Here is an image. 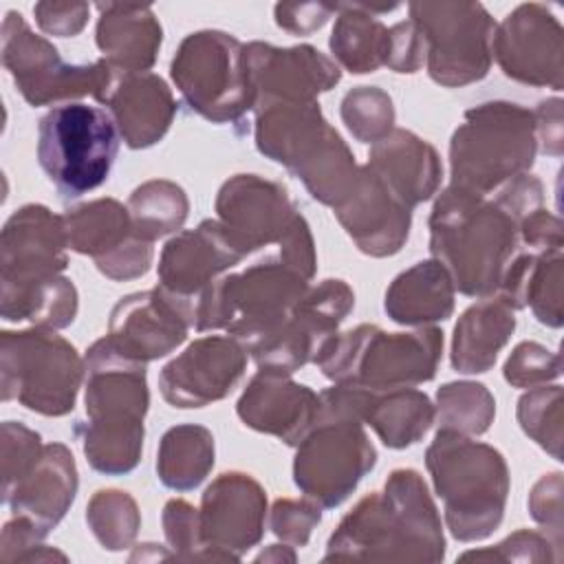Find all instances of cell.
I'll return each mask as SVG.
<instances>
[{
  "instance_id": "cell-1",
  "label": "cell",
  "mask_w": 564,
  "mask_h": 564,
  "mask_svg": "<svg viewBox=\"0 0 564 564\" xmlns=\"http://www.w3.org/2000/svg\"><path fill=\"white\" fill-rule=\"evenodd\" d=\"M445 538L425 480L414 469H394L383 491L364 496L328 538L330 560L441 562Z\"/></svg>"
},
{
  "instance_id": "cell-2",
  "label": "cell",
  "mask_w": 564,
  "mask_h": 564,
  "mask_svg": "<svg viewBox=\"0 0 564 564\" xmlns=\"http://www.w3.org/2000/svg\"><path fill=\"white\" fill-rule=\"evenodd\" d=\"M518 242V220L496 200L456 185L438 194L430 216V251L460 293L494 295Z\"/></svg>"
},
{
  "instance_id": "cell-3",
  "label": "cell",
  "mask_w": 564,
  "mask_h": 564,
  "mask_svg": "<svg viewBox=\"0 0 564 564\" xmlns=\"http://www.w3.org/2000/svg\"><path fill=\"white\" fill-rule=\"evenodd\" d=\"M86 423H77L93 469L119 476L137 467L143 447V419L150 405L145 364L117 352L106 337L86 357Z\"/></svg>"
},
{
  "instance_id": "cell-4",
  "label": "cell",
  "mask_w": 564,
  "mask_h": 564,
  "mask_svg": "<svg viewBox=\"0 0 564 564\" xmlns=\"http://www.w3.org/2000/svg\"><path fill=\"white\" fill-rule=\"evenodd\" d=\"M258 150L297 176L311 196L339 207L359 185L361 165L317 101H278L256 108Z\"/></svg>"
},
{
  "instance_id": "cell-5",
  "label": "cell",
  "mask_w": 564,
  "mask_h": 564,
  "mask_svg": "<svg viewBox=\"0 0 564 564\" xmlns=\"http://www.w3.org/2000/svg\"><path fill=\"white\" fill-rule=\"evenodd\" d=\"M425 465L456 540H482L498 529L509 494V469L496 447L438 430L425 452Z\"/></svg>"
},
{
  "instance_id": "cell-6",
  "label": "cell",
  "mask_w": 564,
  "mask_h": 564,
  "mask_svg": "<svg viewBox=\"0 0 564 564\" xmlns=\"http://www.w3.org/2000/svg\"><path fill=\"white\" fill-rule=\"evenodd\" d=\"M377 449L359 416V388L339 386L319 392V410L308 434L297 443L295 485L324 509L341 505L375 467Z\"/></svg>"
},
{
  "instance_id": "cell-7",
  "label": "cell",
  "mask_w": 564,
  "mask_h": 564,
  "mask_svg": "<svg viewBox=\"0 0 564 564\" xmlns=\"http://www.w3.org/2000/svg\"><path fill=\"white\" fill-rule=\"evenodd\" d=\"M443 333L421 326L412 333H386L375 324L335 333L317 352L315 364L330 381L368 390L412 388L436 375Z\"/></svg>"
},
{
  "instance_id": "cell-8",
  "label": "cell",
  "mask_w": 564,
  "mask_h": 564,
  "mask_svg": "<svg viewBox=\"0 0 564 564\" xmlns=\"http://www.w3.org/2000/svg\"><path fill=\"white\" fill-rule=\"evenodd\" d=\"M538 152L533 112L511 101H487L465 112L449 143V170L456 187L487 196L524 174Z\"/></svg>"
},
{
  "instance_id": "cell-9",
  "label": "cell",
  "mask_w": 564,
  "mask_h": 564,
  "mask_svg": "<svg viewBox=\"0 0 564 564\" xmlns=\"http://www.w3.org/2000/svg\"><path fill=\"white\" fill-rule=\"evenodd\" d=\"M119 130L104 108L68 101L51 108L37 126V161L66 198L99 187L117 159Z\"/></svg>"
},
{
  "instance_id": "cell-10",
  "label": "cell",
  "mask_w": 564,
  "mask_h": 564,
  "mask_svg": "<svg viewBox=\"0 0 564 564\" xmlns=\"http://www.w3.org/2000/svg\"><path fill=\"white\" fill-rule=\"evenodd\" d=\"M86 366L75 346L51 328H31L0 337V386L4 401L62 416L73 410Z\"/></svg>"
},
{
  "instance_id": "cell-11",
  "label": "cell",
  "mask_w": 564,
  "mask_h": 564,
  "mask_svg": "<svg viewBox=\"0 0 564 564\" xmlns=\"http://www.w3.org/2000/svg\"><path fill=\"white\" fill-rule=\"evenodd\" d=\"M170 73L189 108L212 123H234L253 110L245 44L225 31L189 33Z\"/></svg>"
},
{
  "instance_id": "cell-12",
  "label": "cell",
  "mask_w": 564,
  "mask_h": 564,
  "mask_svg": "<svg viewBox=\"0 0 564 564\" xmlns=\"http://www.w3.org/2000/svg\"><path fill=\"white\" fill-rule=\"evenodd\" d=\"M0 40L2 64L31 106H62L86 95L106 104L119 77L106 59L66 64L57 48L46 37L35 35L15 11L4 15Z\"/></svg>"
},
{
  "instance_id": "cell-13",
  "label": "cell",
  "mask_w": 564,
  "mask_h": 564,
  "mask_svg": "<svg viewBox=\"0 0 564 564\" xmlns=\"http://www.w3.org/2000/svg\"><path fill=\"white\" fill-rule=\"evenodd\" d=\"M408 9L423 35L425 66L436 84L467 86L489 73L496 22L480 2H410Z\"/></svg>"
},
{
  "instance_id": "cell-14",
  "label": "cell",
  "mask_w": 564,
  "mask_h": 564,
  "mask_svg": "<svg viewBox=\"0 0 564 564\" xmlns=\"http://www.w3.org/2000/svg\"><path fill=\"white\" fill-rule=\"evenodd\" d=\"M68 247L90 256L97 269L117 282L143 275L152 264V242L137 236L128 207L115 198H97L62 214Z\"/></svg>"
},
{
  "instance_id": "cell-15",
  "label": "cell",
  "mask_w": 564,
  "mask_h": 564,
  "mask_svg": "<svg viewBox=\"0 0 564 564\" xmlns=\"http://www.w3.org/2000/svg\"><path fill=\"white\" fill-rule=\"evenodd\" d=\"M64 218L44 205L20 207L2 229L0 238V300H11L42 284L68 264Z\"/></svg>"
},
{
  "instance_id": "cell-16",
  "label": "cell",
  "mask_w": 564,
  "mask_h": 564,
  "mask_svg": "<svg viewBox=\"0 0 564 564\" xmlns=\"http://www.w3.org/2000/svg\"><path fill=\"white\" fill-rule=\"evenodd\" d=\"M216 212L220 227L242 256L271 242L282 247L304 220L289 192L258 174H236L225 181L216 196Z\"/></svg>"
},
{
  "instance_id": "cell-17",
  "label": "cell",
  "mask_w": 564,
  "mask_h": 564,
  "mask_svg": "<svg viewBox=\"0 0 564 564\" xmlns=\"http://www.w3.org/2000/svg\"><path fill=\"white\" fill-rule=\"evenodd\" d=\"M562 37L564 31L553 11L546 4L527 2L496 26L491 57L516 82L562 90Z\"/></svg>"
},
{
  "instance_id": "cell-18",
  "label": "cell",
  "mask_w": 564,
  "mask_h": 564,
  "mask_svg": "<svg viewBox=\"0 0 564 564\" xmlns=\"http://www.w3.org/2000/svg\"><path fill=\"white\" fill-rule=\"evenodd\" d=\"M267 494L242 471L220 474L203 494L198 522L207 560H240L264 533Z\"/></svg>"
},
{
  "instance_id": "cell-19",
  "label": "cell",
  "mask_w": 564,
  "mask_h": 564,
  "mask_svg": "<svg viewBox=\"0 0 564 564\" xmlns=\"http://www.w3.org/2000/svg\"><path fill=\"white\" fill-rule=\"evenodd\" d=\"M245 366L247 350L231 335L198 337L163 366L159 388L174 408H203L227 397Z\"/></svg>"
},
{
  "instance_id": "cell-20",
  "label": "cell",
  "mask_w": 564,
  "mask_h": 564,
  "mask_svg": "<svg viewBox=\"0 0 564 564\" xmlns=\"http://www.w3.org/2000/svg\"><path fill=\"white\" fill-rule=\"evenodd\" d=\"M253 110L278 101H315L339 79V66L311 44L280 48L264 42L245 44Z\"/></svg>"
},
{
  "instance_id": "cell-21",
  "label": "cell",
  "mask_w": 564,
  "mask_h": 564,
  "mask_svg": "<svg viewBox=\"0 0 564 564\" xmlns=\"http://www.w3.org/2000/svg\"><path fill=\"white\" fill-rule=\"evenodd\" d=\"M189 328L185 308L156 286L130 293L115 304L106 339L123 357L148 364L181 346Z\"/></svg>"
},
{
  "instance_id": "cell-22",
  "label": "cell",
  "mask_w": 564,
  "mask_h": 564,
  "mask_svg": "<svg viewBox=\"0 0 564 564\" xmlns=\"http://www.w3.org/2000/svg\"><path fill=\"white\" fill-rule=\"evenodd\" d=\"M242 258L218 220H203L167 240L159 258V286L185 308L192 324V304L200 291Z\"/></svg>"
},
{
  "instance_id": "cell-23",
  "label": "cell",
  "mask_w": 564,
  "mask_h": 564,
  "mask_svg": "<svg viewBox=\"0 0 564 564\" xmlns=\"http://www.w3.org/2000/svg\"><path fill=\"white\" fill-rule=\"evenodd\" d=\"M335 216L357 249L372 258L394 256L408 240L412 223V209L368 165H361L357 189L335 207Z\"/></svg>"
},
{
  "instance_id": "cell-24",
  "label": "cell",
  "mask_w": 564,
  "mask_h": 564,
  "mask_svg": "<svg viewBox=\"0 0 564 564\" xmlns=\"http://www.w3.org/2000/svg\"><path fill=\"white\" fill-rule=\"evenodd\" d=\"M236 410L247 427L297 447L317 419L319 394L295 383L291 375L260 370L247 383Z\"/></svg>"
},
{
  "instance_id": "cell-25",
  "label": "cell",
  "mask_w": 564,
  "mask_h": 564,
  "mask_svg": "<svg viewBox=\"0 0 564 564\" xmlns=\"http://www.w3.org/2000/svg\"><path fill=\"white\" fill-rule=\"evenodd\" d=\"M77 494V467L62 443L44 445L37 463L2 491L13 516L31 522L44 538L64 518Z\"/></svg>"
},
{
  "instance_id": "cell-26",
  "label": "cell",
  "mask_w": 564,
  "mask_h": 564,
  "mask_svg": "<svg viewBox=\"0 0 564 564\" xmlns=\"http://www.w3.org/2000/svg\"><path fill=\"white\" fill-rule=\"evenodd\" d=\"M366 165L410 209L436 194L443 176L436 150L414 132L401 128L372 143Z\"/></svg>"
},
{
  "instance_id": "cell-27",
  "label": "cell",
  "mask_w": 564,
  "mask_h": 564,
  "mask_svg": "<svg viewBox=\"0 0 564 564\" xmlns=\"http://www.w3.org/2000/svg\"><path fill=\"white\" fill-rule=\"evenodd\" d=\"M106 106H110L119 137L134 150L161 141L176 115L172 90L154 73L119 75Z\"/></svg>"
},
{
  "instance_id": "cell-28",
  "label": "cell",
  "mask_w": 564,
  "mask_h": 564,
  "mask_svg": "<svg viewBox=\"0 0 564 564\" xmlns=\"http://www.w3.org/2000/svg\"><path fill=\"white\" fill-rule=\"evenodd\" d=\"M97 46L117 73H145L161 48L163 29L148 4L99 2Z\"/></svg>"
},
{
  "instance_id": "cell-29",
  "label": "cell",
  "mask_w": 564,
  "mask_h": 564,
  "mask_svg": "<svg viewBox=\"0 0 564 564\" xmlns=\"http://www.w3.org/2000/svg\"><path fill=\"white\" fill-rule=\"evenodd\" d=\"M562 249L516 253L498 291L494 293L513 311L531 306L535 319L562 326Z\"/></svg>"
},
{
  "instance_id": "cell-30",
  "label": "cell",
  "mask_w": 564,
  "mask_h": 564,
  "mask_svg": "<svg viewBox=\"0 0 564 564\" xmlns=\"http://www.w3.org/2000/svg\"><path fill=\"white\" fill-rule=\"evenodd\" d=\"M386 313L405 326L443 322L454 311V282L438 260H423L399 273L386 291Z\"/></svg>"
},
{
  "instance_id": "cell-31",
  "label": "cell",
  "mask_w": 564,
  "mask_h": 564,
  "mask_svg": "<svg viewBox=\"0 0 564 564\" xmlns=\"http://www.w3.org/2000/svg\"><path fill=\"white\" fill-rule=\"evenodd\" d=\"M516 328L513 308L489 295L469 306L454 326L452 366L463 375L487 372Z\"/></svg>"
},
{
  "instance_id": "cell-32",
  "label": "cell",
  "mask_w": 564,
  "mask_h": 564,
  "mask_svg": "<svg viewBox=\"0 0 564 564\" xmlns=\"http://www.w3.org/2000/svg\"><path fill=\"white\" fill-rule=\"evenodd\" d=\"M359 416L383 445L403 449L425 436L434 423V405L425 392L414 388H359Z\"/></svg>"
},
{
  "instance_id": "cell-33",
  "label": "cell",
  "mask_w": 564,
  "mask_h": 564,
  "mask_svg": "<svg viewBox=\"0 0 564 564\" xmlns=\"http://www.w3.org/2000/svg\"><path fill=\"white\" fill-rule=\"evenodd\" d=\"M397 4L375 7L361 2L337 4V22L330 33V51L350 73H372L386 66L390 51V29L377 20V13L394 11Z\"/></svg>"
},
{
  "instance_id": "cell-34",
  "label": "cell",
  "mask_w": 564,
  "mask_h": 564,
  "mask_svg": "<svg viewBox=\"0 0 564 564\" xmlns=\"http://www.w3.org/2000/svg\"><path fill=\"white\" fill-rule=\"evenodd\" d=\"M214 467V436L207 427L183 423L170 427L159 445V480L176 491L198 487Z\"/></svg>"
},
{
  "instance_id": "cell-35",
  "label": "cell",
  "mask_w": 564,
  "mask_h": 564,
  "mask_svg": "<svg viewBox=\"0 0 564 564\" xmlns=\"http://www.w3.org/2000/svg\"><path fill=\"white\" fill-rule=\"evenodd\" d=\"M128 214L137 236L154 242L183 227L187 218V196L181 185L163 178L145 181L128 200Z\"/></svg>"
},
{
  "instance_id": "cell-36",
  "label": "cell",
  "mask_w": 564,
  "mask_h": 564,
  "mask_svg": "<svg viewBox=\"0 0 564 564\" xmlns=\"http://www.w3.org/2000/svg\"><path fill=\"white\" fill-rule=\"evenodd\" d=\"M7 322L29 319L40 328H64L77 315V289L64 275H55L29 291L0 302Z\"/></svg>"
},
{
  "instance_id": "cell-37",
  "label": "cell",
  "mask_w": 564,
  "mask_h": 564,
  "mask_svg": "<svg viewBox=\"0 0 564 564\" xmlns=\"http://www.w3.org/2000/svg\"><path fill=\"white\" fill-rule=\"evenodd\" d=\"M355 306V293L344 280H324L317 286H308L300 302L293 306V322L308 335L315 346V357L319 348L337 333V326ZM315 361V359H313Z\"/></svg>"
},
{
  "instance_id": "cell-38",
  "label": "cell",
  "mask_w": 564,
  "mask_h": 564,
  "mask_svg": "<svg viewBox=\"0 0 564 564\" xmlns=\"http://www.w3.org/2000/svg\"><path fill=\"white\" fill-rule=\"evenodd\" d=\"M438 430H452L467 436H478L489 430L496 401L491 392L476 381H452L436 392Z\"/></svg>"
},
{
  "instance_id": "cell-39",
  "label": "cell",
  "mask_w": 564,
  "mask_h": 564,
  "mask_svg": "<svg viewBox=\"0 0 564 564\" xmlns=\"http://www.w3.org/2000/svg\"><path fill=\"white\" fill-rule=\"evenodd\" d=\"M86 520L99 544L108 551L128 549L141 527L137 502L119 489H99L86 507Z\"/></svg>"
},
{
  "instance_id": "cell-40",
  "label": "cell",
  "mask_w": 564,
  "mask_h": 564,
  "mask_svg": "<svg viewBox=\"0 0 564 564\" xmlns=\"http://www.w3.org/2000/svg\"><path fill=\"white\" fill-rule=\"evenodd\" d=\"M518 423L555 460H562V386L531 388L518 401Z\"/></svg>"
},
{
  "instance_id": "cell-41",
  "label": "cell",
  "mask_w": 564,
  "mask_h": 564,
  "mask_svg": "<svg viewBox=\"0 0 564 564\" xmlns=\"http://www.w3.org/2000/svg\"><path fill=\"white\" fill-rule=\"evenodd\" d=\"M341 119L357 141L377 143L394 130L392 99L377 86L352 88L341 101Z\"/></svg>"
},
{
  "instance_id": "cell-42",
  "label": "cell",
  "mask_w": 564,
  "mask_h": 564,
  "mask_svg": "<svg viewBox=\"0 0 564 564\" xmlns=\"http://www.w3.org/2000/svg\"><path fill=\"white\" fill-rule=\"evenodd\" d=\"M560 377V357L538 341H520L505 361V379L513 388H538Z\"/></svg>"
},
{
  "instance_id": "cell-43",
  "label": "cell",
  "mask_w": 564,
  "mask_h": 564,
  "mask_svg": "<svg viewBox=\"0 0 564 564\" xmlns=\"http://www.w3.org/2000/svg\"><path fill=\"white\" fill-rule=\"evenodd\" d=\"M163 531L167 544L174 549V557L181 560H207V551L200 538L198 511L181 500L172 498L163 509Z\"/></svg>"
},
{
  "instance_id": "cell-44",
  "label": "cell",
  "mask_w": 564,
  "mask_h": 564,
  "mask_svg": "<svg viewBox=\"0 0 564 564\" xmlns=\"http://www.w3.org/2000/svg\"><path fill=\"white\" fill-rule=\"evenodd\" d=\"M44 445L40 434L22 423H2V491L15 485L40 458Z\"/></svg>"
},
{
  "instance_id": "cell-45",
  "label": "cell",
  "mask_w": 564,
  "mask_h": 564,
  "mask_svg": "<svg viewBox=\"0 0 564 564\" xmlns=\"http://www.w3.org/2000/svg\"><path fill=\"white\" fill-rule=\"evenodd\" d=\"M555 544L549 535H542L538 531H516L500 544L482 551H467L460 555V560H496V562H555L560 560L553 553ZM557 551V549H555Z\"/></svg>"
},
{
  "instance_id": "cell-46",
  "label": "cell",
  "mask_w": 564,
  "mask_h": 564,
  "mask_svg": "<svg viewBox=\"0 0 564 564\" xmlns=\"http://www.w3.org/2000/svg\"><path fill=\"white\" fill-rule=\"evenodd\" d=\"M322 507L317 502L308 500H291V498H280L271 507V531L293 544V546H304L311 538L313 527L322 520Z\"/></svg>"
},
{
  "instance_id": "cell-47",
  "label": "cell",
  "mask_w": 564,
  "mask_h": 564,
  "mask_svg": "<svg viewBox=\"0 0 564 564\" xmlns=\"http://www.w3.org/2000/svg\"><path fill=\"white\" fill-rule=\"evenodd\" d=\"M529 511L533 520L551 533V542L562 546V474H544L529 494Z\"/></svg>"
},
{
  "instance_id": "cell-48",
  "label": "cell",
  "mask_w": 564,
  "mask_h": 564,
  "mask_svg": "<svg viewBox=\"0 0 564 564\" xmlns=\"http://www.w3.org/2000/svg\"><path fill=\"white\" fill-rule=\"evenodd\" d=\"M425 64V42L412 20L390 26V51L386 66L397 73H416Z\"/></svg>"
},
{
  "instance_id": "cell-49",
  "label": "cell",
  "mask_w": 564,
  "mask_h": 564,
  "mask_svg": "<svg viewBox=\"0 0 564 564\" xmlns=\"http://www.w3.org/2000/svg\"><path fill=\"white\" fill-rule=\"evenodd\" d=\"M90 7L86 2H37L33 7L35 22L48 35L73 37L88 22Z\"/></svg>"
},
{
  "instance_id": "cell-50",
  "label": "cell",
  "mask_w": 564,
  "mask_h": 564,
  "mask_svg": "<svg viewBox=\"0 0 564 564\" xmlns=\"http://www.w3.org/2000/svg\"><path fill=\"white\" fill-rule=\"evenodd\" d=\"M337 11V4H324V2H278L275 24L289 33L306 35L326 24V20Z\"/></svg>"
},
{
  "instance_id": "cell-51",
  "label": "cell",
  "mask_w": 564,
  "mask_h": 564,
  "mask_svg": "<svg viewBox=\"0 0 564 564\" xmlns=\"http://www.w3.org/2000/svg\"><path fill=\"white\" fill-rule=\"evenodd\" d=\"M520 240L533 251L562 249V223L555 214L544 207H538L529 216H524L518 225Z\"/></svg>"
},
{
  "instance_id": "cell-52",
  "label": "cell",
  "mask_w": 564,
  "mask_h": 564,
  "mask_svg": "<svg viewBox=\"0 0 564 564\" xmlns=\"http://www.w3.org/2000/svg\"><path fill=\"white\" fill-rule=\"evenodd\" d=\"M533 119H535V137H538V143L542 145V152L551 154V156H562V145H564V141H562V99L553 97V99L542 101L535 108Z\"/></svg>"
},
{
  "instance_id": "cell-53",
  "label": "cell",
  "mask_w": 564,
  "mask_h": 564,
  "mask_svg": "<svg viewBox=\"0 0 564 564\" xmlns=\"http://www.w3.org/2000/svg\"><path fill=\"white\" fill-rule=\"evenodd\" d=\"M295 562V553L291 551V546H280V544H271L267 551H262L256 562Z\"/></svg>"
}]
</instances>
